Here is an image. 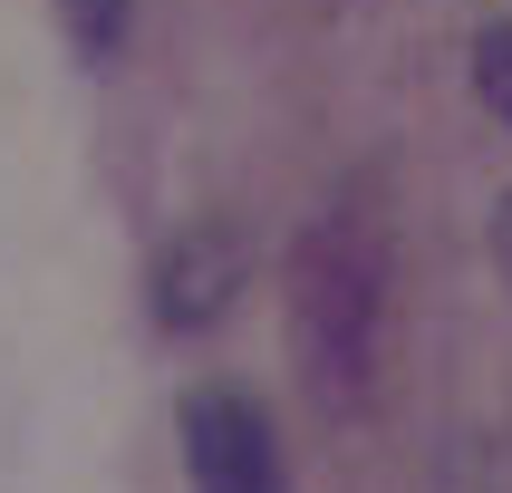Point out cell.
<instances>
[{"label": "cell", "instance_id": "obj_1", "mask_svg": "<svg viewBox=\"0 0 512 493\" xmlns=\"http://www.w3.org/2000/svg\"><path fill=\"white\" fill-rule=\"evenodd\" d=\"M290 358L329 416H358L387 358V290H397V242L368 194H329L310 232L290 242Z\"/></svg>", "mask_w": 512, "mask_h": 493}, {"label": "cell", "instance_id": "obj_2", "mask_svg": "<svg viewBox=\"0 0 512 493\" xmlns=\"http://www.w3.org/2000/svg\"><path fill=\"white\" fill-rule=\"evenodd\" d=\"M184 474H194V493H290V455L261 397L194 387L184 397Z\"/></svg>", "mask_w": 512, "mask_h": 493}, {"label": "cell", "instance_id": "obj_3", "mask_svg": "<svg viewBox=\"0 0 512 493\" xmlns=\"http://www.w3.org/2000/svg\"><path fill=\"white\" fill-rule=\"evenodd\" d=\"M242 281H252L242 232L232 223H184L165 252H155V319H165V329H213Z\"/></svg>", "mask_w": 512, "mask_h": 493}, {"label": "cell", "instance_id": "obj_4", "mask_svg": "<svg viewBox=\"0 0 512 493\" xmlns=\"http://www.w3.org/2000/svg\"><path fill=\"white\" fill-rule=\"evenodd\" d=\"M126 10H136V0H58V29H68L78 58H116L126 49Z\"/></svg>", "mask_w": 512, "mask_h": 493}, {"label": "cell", "instance_id": "obj_5", "mask_svg": "<svg viewBox=\"0 0 512 493\" xmlns=\"http://www.w3.org/2000/svg\"><path fill=\"white\" fill-rule=\"evenodd\" d=\"M474 87H484V107L512 126V20L474 29Z\"/></svg>", "mask_w": 512, "mask_h": 493}]
</instances>
